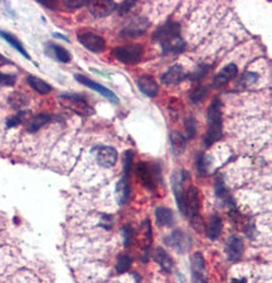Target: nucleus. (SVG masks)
<instances>
[{
	"instance_id": "f257e3e1",
	"label": "nucleus",
	"mask_w": 272,
	"mask_h": 283,
	"mask_svg": "<svg viewBox=\"0 0 272 283\" xmlns=\"http://www.w3.org/2000/svg\"><path fill=\"white\" fill-rule=\"evenodd\" d=\"M222 103L214 99L208 109V130L204 137V144L210 147L213 143L222 139Z\"/></svg>"
},
{
	"instance_id": "f03ea898",
	"label": "nucleus",
	"mask_w": 272,
	"mask_h": 283,
	"mask_svg": "<svg viewBox=\"0 0 272 283\" xmlns=\"http://www.w3.org/2000/svg\"><path fill=\"white\" fill-rule=\"evenodd\" d=\"M185 208H187V217L191 219V223L195 230H202V219L199 215L200 202H199V192L194 186H189L185 191Z\"/></svg>"
},
{
	"instance_id": "7ed1b4c3",
	"label": "nucleus",
	"mask_w": 272,
	"mask_h": 283,
	"mask_svg": "<svg viewBox=\"0 0 272 283\" xmlns=\"http://www.w3.org/2000/svg\"><path fill=\"white\" fill-rule=\"evenodd\" d=\"M138 177L141 183L150 191L157 190V179L160 176V168L158 164H149L147 162H140L136 167Z\"/></svg>"
},
{
	"instance_id": "20e7f679",
	"label": "nucleus",
	"mask_w": 272,
	"mask_h": 283,
	"mask_svg": "<svg viewBox=\"0 0 272 283\" xmlns=\"http://www.w3.org/2000/svg\"><path fill=\"white\" fill-rule=\"evenodd\" d=\"M143 47L139 44H128L121 46L113 50V56L117 61L125 63V65H135L141 61L143 57Z\"/></svg>"
},
{
	"instance_id": "39448f33",
	"label": "nucleus",
	"mask_w": 272,
	"mask_h": 283,
	"mask_svg": "<svg viewBox=\"0 0 272 283\" xmlns=\"http://www.w3.org/2000/svg\"><path fill=\"white\" fill-rule=\"evenodd\" d=\"M77 38H79L80 43L88 51L94 52V53H101L106 48V42L101 35H96L94 32L90 31H80L77 33Z\"/></svg>"
},
{
	"instance_id": "423d86ee",
	"label": "nucleus",
	"mask_w": 272,
	"mask_h": 283,
	"mask_svg": "<svg viewBox=\"0 0 272 283\" xmlns=\"http://www.w3.org/2000/svg\"><path fill=\"white\" fill-rule=\"evenodd\" d=\"M165 243L176 252L185 253L191 249L192 244H193V239L188 233L180 229H176L169 236H166Z\"/></svg>"
},
{
	"instance_id": "0eeeda50",
	"label": "nucleus",
	"mask_w": 272,
	"mask_h": 283,
	"mask_svg": "<svg viewBox=\"0 0 272 283\" xmlns=\"http://www.w3.org/2000/svg\"><path fill=\"white\" fill-rule=\"evenodd\" d=\"M191 271L193 283H208L206 271V261L202 253H194L191 257Z\"/></svg>"
},
{
	"instance_id": "6e6552de",
	"label": "nucleus",
	"mask_w": 272,
	"mask_h": 283,
	"mask_svg": "<svg viewBox=\"0 0 272 283\" xmlns=\"http://www.w3.org/2000/svg\"><path fill=\"white\" fill-rule=\"evenodd\" d=\"M61 98L67 103V106L69 109H72L73 111H76L77 114H83V115H88V114L92 113V109L90 107L87 101L85 100V98H82L80 95L75 94H63Z\"/></svg>"
},
{
	"instance_id": "1a4fd4ad",
	"label": "nucleus",
	"mask_w": 272,
	"mask_h": 283,
	"mask_svg": "<svg viewBox=\"0 0 272 283\" xmlns=\"http://www.w3.org/2000/svg\"><path fill=\"white\" fill-rule=\"evenodd\" d=\"M96 159L97 163L105 168H111L117 162V152L115 148L101 145L96 148Z\"/></svg>"
},
{
	"instance_id": "9d476101",
	"label": "nucleus",
	"mask_w": 272,
	"mask_h": 283,
	"mask_svg": "<svg viewBox=\"0 0 272 283\" xmlns=\"http://www.w3.org/2000/svg\"><path fill=\"white\" fill-rule=\"evenodd\" d=\"M75 79L79 82H81L82 85H85V86H87V88H92V90L97 91L98 94H101L106 99H109L110 101H112L113 104H117V103H119V98H117V96H116V95L113 94L110 88L100 85L98 82L92 81V80L88 79V77H86V76H83V75H75Z\"/></svg>"
},
{
	"instance_id": "9b49d317",
	"label": "nucleus",
	"mask_w": 272,
	"mask_h": 283,
	"mask_svg": "<svg viewBox=\"0 0 272 283\" xmlns=\"http://www.w3.org/2000/svg\"><path fill=\"white\" fill-rule=\"evenodd\" d=\"M149 28V22L146 18L139 17V18L132 19L131 22L122 29V35L128 38H135L139 35H144L146 29Z\"/></svg>"
},
{
	"instance_id": "f8f14e48",
	"label": "nucleus",
	"mask_w": 272,
	"mask_h": 283,
	"mask_svg": "<svg viewBox=\"0 0 272 283\" xmlns=\"http://www.w3.org/2000/svg\"><path fill=\"white\" fill-rule=\"evenodd\" d=\"M244 250V243L241 236L232 235L229 236L227 246H225V252L228 255V259L231 262H237L241 259Z\"/></svg>"
},
{
	"instance_id": "ddd939ff",
	"label": "nucleus",
	"mask_w": 272,
	"mask_h": 283,
	"mask_svg": "<svg viewBox=\"0 0 272 283\" xmlns=\"http://www.w3.org/2000/svg\"><path fill=\"white\" fill-rule=\"evenodd\" d=\"M176 35H180V24L176 22H168L160 27L155 33H154V39L159 43L166 41L172 37H176Z\"/></svg>"
},
{
	"instance_id": "4468645a",
	"label": "nucleus",
	"mask_w": 272,
	"mask_h": 283,
	"mask_svg": "<svg viewBox=\"0 0 272 283\" xmlns=\"http://www.w3.org/2000/svg\"><path fill=\"white\" fill-rule=\"evenodd\" d=\"M238 69L235 63H229L224 69H222L214 77V81H213V86L214 88H221V86H224L225 84H228L231 80H233L237 76Z\"/></svg>"
},
{
	"instance_id": "2eb2a0df",
	"label": "nucleus",
	"mask_w": 272,
	"mask_h": 283,
	"mask_svg": "<svg viewBox=\"0 0 272 283\" xmlns=\"http://www.w3.org/2000/svg\"><path fill=\"white\" fill-rule=\"evenodd\" d=\"M88 8L91 14L101 18L111 14L117 8V5L113 1H88Z\"/></svg>"
},
{
	"instance_id": "dca6fc26",
	"label": "nucleus",
	"mask_w": 272,
	"mask_h": 283,
	"mask_svg": "<svg viewBox=\"0 0 272 283\" xmlns=\"http://www.w3.org/2000/svg\"><path fill=\"white\" fill-rule=\"evenodd\" d=\"M138 88H140V91L145 94L149 98H155L159 92V86H158L157 81L151 77V76H141L138 79Z\"/></svg>"
},
{
	"instance_id": "f3484780",
	"label": "nucleus",
	"mask_w": 272,
	"mask_h": 283,
	"mask_svg": "<svg viewBox=\"0 0 272 283\" xmlns=\"http://www.w3.org/2000/svg\"><path fill=\"white\" fill-rule=\"evenodd\" d=\"M187 77V72L184 71V69L179 65L170 67L163 76H161V81L165 84V85H176L179 84L183 80Z\"/></svg>"
},
{
	"instance_id": "a211bd4d",
	"label": "nucleus",
	"mask_w": 272,
	"mask_h": 283,
	"mask_svg": "<svg viewBox=\"0 0 272 283\" xmlns=\"http://www.w3.org/2000/svg\"><path fill=\"white\" fill-rule=\"evenodd\" d=\"M161 48H163L164 53H174L178 54L181 53L183 51L185 50L187 44H185V41L180 35H176V37H172L166 41L161 42Z\"/></svg>"
},
{
	"instance_id": "6ab92c4d",
	"label": "nucleus",
	"mask_w": 272,
	"mask_h": 283,
	"mask_svg": "<svg viewBox=\"0 0 272 283\" xmlns=\"http://www.w3.org/2000/svg\"><path fill=\"white\" fill-rule=\"evenodd\" d=\"M130 194H131V186H130L128 176H122L116 185V196L119 204L125 205L130 198Z\"/></svg>"
},
{
	"instance_id": "aec40b11",
	"label": "nucleus",
	"mask_w": 272,
	"mask_h": 283,
	"mask_svg": "<svg viewBox=\"0 0 272 283\" xmlns=\"http://www.w3.org/2000/svg\"><path fill=\"white\" fill-rule=\"evenodd\" d=\"M154 259H155V262L160 265V268H161L164 272L170 273V272L173 271L174 262H173L172 257H170L163 248L155 249V252H154Z\"/></svg>"
},
{
	"instance_id": "412c9836",
	"label": "nucleus",
	"mask_w": 272,
	"mask_h": 283,
	"mask_svg": "<svg viewBox=\"0 0 272 283\" xmlns=\"http://www.w3.org/2000/svg\"><path fill=\"white\" fill-rule=\"evenodd\" d=\"M214 189H216L217 197L221 198L225 205H228L229 208H232V209L236 208L235 200H233V197L231 196V194H229V191L227 190V187H225L224 182H223V179L221 178V177H218V178L216 179Z\"/></svg>"
},
{
	"instance_id": "4be33fe9",
	"label": "nucleus",
	"mask_w": 272,
	"mask_h": 283,
	"mask_svg": "<svg viewBox=\"0 0 272 283\" xmlns=\"http://www.w3.org/2000/svg\"><path fill=\"white\" fill-rule=\"evenodd\" d=\"M50 120H52V117H50L49 114L46 113L38 114V115H35V117H33L29 120L28 125H27V130H28L29 133L38 132V130L42 129L44 125H47Z\"/></svg>"
},
{
	"instance_id": "5701e85b",
	"label": "nucleus",
	"mask_w": 272,
	"mask_h": 283,
	"mask_svg": "<svg viewBox=\"0 0 272 283\" xmlns=\"http://www.w3.org/2000/svg\"><path fill=\"white\" fill-rule=\"evenodd\" d=\"M222 229H223L222 219H221L218 215H213L209 224H208V227H207V236H208L210 240L218 239L219 236H221V234H222Z\"/></svg>"
},
{
	"instance_id": "b1692460",
	"label": "nucleus",
	"mask_w": 272,
	"mask_h": 283,
	"mask_svg": "<svg viewBox=\"0 0 272 283\" xmlns=\"http://www.w3.org/2000/svg\"><path fill=\"white\" fill-rule=\"evenodd\" d=\"M155 217L160 227H172L176 221L173 211L168 208H158L155 210Z\"/></svg>"
},
{
	"instance_id": "393cba45",
	"label": "nucleus",
	"mask_w": 272,
	"mask_h": 283,
	"mask_svg": "<svg viewBox=\"0 0 272 283\" xmlns=\"http://www.w3.org/2000/svg\"><path fill=\"white\" fill-rule=\"evenodd\" d=\"M48 51H49L50 54H53L56 60H58L62 63H68L71 61V58H72L68 51L64 47H62V46H60V44H48Z\"/></svg>"
},
{
	"instance_id": "a878e982",
	"label": "nucleus",
	"mask_w": 272,
	"mask_h": 283,
	"mask_svg": "<svg viewBox=\"0 0 272 283\" xmlns=\"http://www.w3.org/2000/svg\"><path fill=\"white\" fill-rule=\"evenodd\" d=\"M170 145L176 156H180L185 149V138L179 132L170 133Z\"/></svg>"
},
{
	"instance_id": "bb28decb",
	"label": "nucleus",
	"mask_w": 272,
	"mask_h": 283,
	"mask_svg": "<svg viewBox=\"0 0 272 283\" xmlns=\"http://www.w3.org/2000/svg\"><path fill=\"white\" fill-rule=\"evenodd\" d=\"M27 81H28L29 86H31L33 90H35L37 92H39V94L46 95V94H49V92L52 91V88L48 85L47 82L43 81L42 79H39V77H35V76H28Z\"/></svg>"
},
{
	"instance_id": "cd10ccee",
	"label": "nucleus",
	"mask_w": 272,
	"mask_h": 283,
	"mask_svg": "<svg viewBox=\"0 0 272 283\" xmlns=\"http://www.w3.org/2000/svg\"><path fill=\"white\" fill-rule=\"evenodd\" d=\"M0 37L4 38V39H5V41L8 42V43H9L10 46H12V47L16 48V50L18 51L19 53L22 54V56H24L25 58H28V60L31 58V57H29V54L27 53V51H25V48L23 47V44L20 43V41H19L18 38H16L13 35L8 33V32L1 31V29H0Z\"/></svg>"
},
{
	"instance_id": "c85d7f7f",
	"label": "nucleus",
	"mask_w": 272,
	"mask_h": 283,
	"mask_svg": "<svg viewBox=\"0 0 272 283\" xmlns=\"http://www.w3.org/2000/svg\"><path fill=\"white\" fill-rule=\"evenodd\" d=\"M132 265L131 257H128V254H121L117 258V263H116V271L117 273H125L130 269Z\"/></svg>"
},
{
	"instance_id": "c756f323",
	"label": "nucleus",
	"mask_w": 272,
	"mask_h": 283,
	"mask_svg": "<svg viewBox=\"0 0 272 283\" xmlns=\"http://www.w3.org/2000/svg\"><path fill=\"white\" fill-rule=\"evenodd\" d=\"M197 170L199 172V175H202V176H207L208 175V171H209V159L203 153L198 154Z\"/></svg>"
},
{
	"instance_id": "7c9ffc66",
	"label": "nucleus",
	"mask_w": 272,
	"mask_h": 283,
	"mask_svg": "<svg viewBox=\"0 0 272 283\" xmlns=\"http://www.w3.org/2000/svg\"><path fill=\"white\" fill-rule=\"evenodd\" d=\"M185 133H187V137L189 139L195 137V134H197V120H195V118L189 117L185 120Z\"/></svg>"
},
{
	"instance_id": "2f4dec72",
	"label": "nucleus",
	"mask_w": 272,
	"mask_h": 283,
	"mask_svg": "<svg viewBox=\"0 0 272 283\" xmlns=\"http://www.w3.org/2000/svg\"><path fill=\"white\" fill-rule=\"evenodd\" d=\"M134 163V152L126 151L124 154V176H128L132 170Z\"/></svg>"
},
{
	"instance_id": "473e14b6",
	"label": "nucleus",
	"mask_w": 272,
	"mask_h": 283,
	"mask_svg": "<svg viewBox=\"0 0 272 283\" xmlns=\"http://www.w3.org/2000/svg\"><path fill=\"white\" fill-rule=\"evenodd\" d=\"M10 105H12L14 109H22L23 106H25L27 104V99H25L24 95L19 94V92H14V94L10 96Z\"/></svg>"
},
{
	"instance_id": "72a5a7b5",
	"label": "nucleus",
	"mask_w": 272,
	"mask_h": 283,
	"mask_svg": "<svg viewBox=\"0 0 272 283\" xmlns=\"http://www.w3.org/2000/svg\"><path fill=\"white\" fill-rule=\"evenodd\" d=\"M122 239H124V246L126 248L131 246L132 239H134V229L131 225H125L122 228Z\"/></svg>"
},
{
	"instance_id": "f704fd0d",
	"label": "nucleus",
	"mask_w": 272,
	"mask_h": 283,
	"mask_svg": "<svg viewBox=\"0 0 272 283\" xmlns=\"http://www.w3.org/2000/svg\"><path fill=\"white\" fill-rule=\"evenodd\" d=\"M24 118H25V111H19L18 114L13 115V117H10L9 119L6 120V126H8V128H13V126L19 125V124L23 123Z\"/></svg>"
},
{
	"instance_id": "c9c22d12",
	"label": "nucleus",
	"mask_w": 272,
	"mask_h": 283,
	"mask_svg": "<svg viewBox=\"0 0 272 283\" xmlns=\"http://www.w3.org/2000/svg\"><path fill=\"white\" fill-rule=\"evenodd\" d=\"M207 91H208V90H207V88H203V86H199V88H197L193 92H192V95H191L192 101H193V103H195V104L200 103V101L206 98Z\"/></svg>"
},
{
	"instance_id": "e433bc0d",
	"label": "nucleus",
	"mask_w": 272,
	"mask_h": 283,
	"mask_svg": "<svg viewBox=\"0 0 272 283\" xmlns=\"http://www.w3.org/2000/svg\"><path fill=\"white\" fill-rule=\"evenodd\" d=\"M258 80V75L255 72H246L240 80V84L242 86H250Z\"/></svg>"
},
{
	"instance_id": "4c0bfd02",
	"label": "nucleus",
	"mask_w": 272,
	"mask_h": 283,
	"mask_svg": "<svg viewBox=\"0 0 272 283\" xmlns=\"http://www.w3.org/2000/svg\"><path fill=\"white\" fill-rule=\"evenodd\" d=\"M16 77L14 75L0 72V85L13 86L14 84H16Z\"/></svg>"
},
{
	"instance_id": "58836bf2",
	"label": "nucleus",
	"mask_w": 272,
	"mask_h": 283,
	"mask_svg": "<svg viewBox=\"0 0 272 283\" xmlns=\"http://www.w3.org/2000/svg\"><path fill=\"white\" fill-rule=\"evenodd\" d=\"M113 225V217L110 216V215H102L101 216V227H103L105 229H110V228Z\"/></svg>"
},
{
	"instance_id": "ea45409f",
	"label": "nucleus",
	"mask_w": 272,
	"mask_h": 283,
	"mask_svg": "<svg viewBox=\"0 0 272 283\" xmlns=\"http://www.w3.org/2000/svg\"><path fill=\"white\" fill-rule=\"evenodd\" d=\"M134 5H135V1H124V3L120 4V5L117 6V9H119L120 14H126V13L131 9Z\"/></svg>"
},
{
	"instance_id": "a19ab883",
	"label": "nucleus",
	"mask_w": 272,
	"mask_h": 283,
	"mask_svg": "<svg viewBox=\"0 0 272 283\" xmlns=\"http://www.w3.org/2000/svg\"><path fill=\"white\" fill-rule=\"evenodd\" d=\"M66 5L68 8L76 9V8H81L83 5H88V1H83V0H68V1H66Z\"/></svg>"
},
{
	"instance_id": "79ce46f5",
	"label": "nucleus",
	"mask_w": 272,
	"mask_h": 283,
	"mask_svg": "<svg viewBox=\"0 0 272 283\" xmlns=\"http://www.w3.org/2000/svg\"><path fill=\"white\" fill-rule=\"evenodd\" d=\"M231 283H247V281L244 278H235V280H232Z\"/></svg>"
},
{
	"instance_id": "37998d69",
	"label": "nucleus",
	"mask_w": 272,
	"mask_h": 283,
	"mask_svg": "<svg viewBox=\"0 0 272 283\" xmlns=\"http://www.w3.org/2000/svg\"><path fill=\"white\" fill-rule=\"evenodd\" d=\"M134 277L136 278V283L140 282V277H139V276H138V273H134Z\"/></svg>"
}]
</instances>
